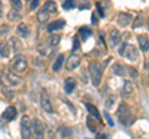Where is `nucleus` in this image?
Segmentation results:
<instances>
[{"label": "nucleus", "instance_id": "f257e3e1", "mask_svg": "<svg viewBox=\"0 0 149 139\" xmlns=\"http://www.w3.org/2000/svg\"><path fill=\"white\" fill-rule=\"evenodd\" d=\"M88 72H90L91 81L93 86H100L102 81V75H103V67L97 61H91L88 63Z\"/></svg>", "mask_w": 149, "mask_h": 139}, {"label": "nucleus", "instance_id": "f03ea898", "mask_svg": "<svg viewBox=\"0 0 149 139\" xmlns=\"http://www.w3.org/2000/svg\"><path fill=\"white\" fill-rule=\"evenodd\" d=\"M117 117L119 119V122L124 124V126H130L134 122V117L132 113V108L128 104L122 103L117 109Z\"/></svg>", "mask_w": 149, "mask_h": 139}, {"label": "nucleus", "instance_id": "7ed1b4c3", "mask_svg": "<svg viewBox=\"0 0 149 139\" xmlns=\"http://www.w3.org/2000/svg\"><path fill=\"white\" fill-rule=\"evenodd\" d=\"M10 70L14 72V73H16V75H20V73H24L26 72V70H27V62H26V58L22 56V55H16L15 57H14L11 61H10Z\"/></svg>", "mask_w": 149, "mask_h": 139}, {"label": "nucleus", "instance_id": "20e7f679", "mask_svg": "<svg viewBox=\"0 0 149 139\" xmlns=\"http://www.w3.org/2000/svg\"><path fill=\"white\" fill-rule=\"evenodd\" d=\"M119 55L130 60V61H136V60H138V51L136 49V46H133L130 44H124L122 47L119 49Z\"/></svg>", "mask_w": 149, "mask_h": 139}, {"label": "nucleus", "instance_id": "39448f33", "mask_svg": "<svg viewBox=\"0 0 149 139\" xmlns=\"http://www.w3.org/2000/svg\"><path fill=\"white\" fill-rule=\"evenodd\" d=\"M29 115H24L21 118V123H20V129H21V138L22 139H30L32 136V126Z\"/></svg>", "mask_w": 149, "mask_h": 139}, {"label": "nucleus", "instance_id": "423d86ee", "mask_svg": "<svg viewBox=\"0 0 149 139\" xmlns=\"http://www.w3.org/2000/svg\"><path fill=\"white\" fill-rule=\"evenodd\" d=\"M3 81L6 86H19L21 83V78L11 70H4L3 71Z\"/></svg>", "mask_w": 149, "mask_h": 139}, {"label": "nucleus", "instance_id": "0eeeda50", "mask_svg": "<svg viewBox=\"0 0 149 139\" xmlns=\"http://www.w3.org/2000/svg\"><path fill=\"white\" fill-rule=\"evenodd\" d=\"M31 126H32V136L35 137V139H44L45 132H44V126L41 123V120L37 118L32 119Z\"/></svg>", "mask_w": 149, "mask_h": 139}, {"label": "nucleus", "instance_id": "6e6552de", "mask_svg": "<svg viewBox=\"0 0 149 139\" xmlns=\"http://www.w3.org/2000/svg\"><path fill=\"white\" fill-rule=\"evenodd\" d=\"M40 104L45 112H49V113L54 112V107H52V104H51L50 97L47 95V92H46V90H42V92H41V95H40Z\"/></svg>", "mask_w": 149, "mask_h": 139}, {"label": "nucleus", "instance_id": "1a4fd4ad", "mask_svg": "<svg viewBox=\"0 0 149 139\" xmlns=\"http://www.w3.org/2000/svg\"><path fill=\"white\" fill-rule=\"evenodd\" d=\"M80 63H81V57L76 54H72L66 61V68L68 71H73L74 68H77L80 66Z\"/></svg>", "mask_w": 149, "mask_h": 139}, {"label": "nucleus", "instance_id": "9d476101", "mask_svg": "<svg viewBox=\"0 0 149 139\" xmlns=\"http://www.w3.org/2000/svg\"><path fill=\"white\" fill-rule=\"evenodd\" d=\"M16 115H17L16 108L13 107V106H9V107L3 112L1 117H3V119H5L6 122H11V120H14L16 118Z\"/></svg>", "mask_w": 149, "mask_h": 139}, {"label": "nucleus", "instance_id": "9b49d317", "mask_svg": "<svg viewBox=\"0 0 149 139\" xmlns=\"http://www.w3.org/2000/svg\"><path fill=\"white\" fill-rule=\"evenodd\" d=\"M130 21H132V15H129L127 13H120L118 17H117V22L119 26L122 27H125L130 24Z\"/></svg>", "mask_w": 149, "mask_h": 139}, {"label": "nucleus", "instance_id": "f8f14e48", "mask_svg": "<svg viewBox=\"0 0 149 139\" xmlns=\"http://www.w3.org/2000/svg\"><path fill=\"white\" fill-rule=\"evenodd\" d=\"M66 25V21H65L63 19H60V20H56V21H52V22H50V24L47 25V32H54L56 30H60V29H62V27Z\"/></svg>", "mask_w": 149, "mask_h": 139}, {"label": "nucleus", "instance_id": "ddd939ff", "mask_svg": "<svg viewBox=\"0 0 149 139\" xmlns=\"http://www.w3.org/2000/svg\"><path fill=\"white\" fill-rule=\"evenodd\" d=\"M37 51H39L40 55L47 57V56L51 55V52H52V47H51L47 42H44V44H40L39 46H37Z\"/></svg>", "mask_w": 149, "mask_h": 139}, {"label": "nucleus", "instance_id": "4468645a", "mask_svg": "<svg viewBox=\"0 0 149 139\" xmlns=\"http://www.w3.org/2000/svg\"><path fill=\"white\" fill-rule=\"evenodd\" d=\"M109 41H111L112 47H114V46H117L119 44V41H120V34H119V31L117 29L111 30V32H109Z\"/></svg>", "mask_w": 149, "mask_h": 139}, {"label": "nucleus", "instance_id": "2eb2a0df", "mask_svg": "<svg viewBox=\"0 0 149 139\" xmlns=\"http://www.w3.org/2000/svg\"><path fill=\"white\" fill-rule=\"evenodd\" d=\"M16 34L19 36H21V38H27V36L30 35V27L27 26L25 22H21V24H19L17 29H16Z\"/></svg>", "mask_w": 149, "mask_h": 139}, {"label": "nucleus", "instance_id": "dca6fc26", "mask_svg": "<svg viewBox=\"0 0 149 139\" xmlns=\"http://www.w3.org/2000/svg\"><path fill=\"white\" fill-rule=\"evenodd\" d=\"M138 44H139V47H141L142 51H148L149 50V39L147 35H138Z\"/></svg>", "mask_w": 149, "mask_h": 139}, {"label": "nucleus", "instance_id": "f3484780", "mask_svg": "<svg viewBox=\"0 0 149 139\" xmlns=\"http://www.w3.org/2000/svg\"><path fill=\"white\" fill-rule=\"evenodd\" d=\"M63 86H65V92H66L67 95L70 93H72V91L76 88V81L73 80V78H66L65 80V83H63Z\"/></svg>", "mask_w": 149, "mask_h": 139}, {"label": "nucleus", "instance_id": "a211bd4d", "mask_svg": "<svg viewBox=\"0 0 149 139\" xmlns=\"http://www.w3.org/2000/svg\"><path fill=\"white\" fill-rule=\"evenodd\" d=\"M85 107L87 108L88 113H90L93 118H96L97 120L101 119V114H100V112H98V109H97L93 104H91V103H85Z\"/></svg>", "mask_w": 149, "mask_h": 139}, {"label": "nucleus", "instance_id": "6ab92c4d", "mask_svg": "<svg viewBox=\"0 0 149 139\" xmlns=\"http://www.w3.org/2000/svg\"><path fill=\"white\" fill-rule=\"evenodd\" d=\"M133 91H134V86H133L132 81H125L124 85H123V92H122V95L124 97H127L129 95H132Z\"/></svg>", "mask_w": 149, "mask_h": 139}, {"label": "nucleus", "instance_id": "aec40b11", "mask_svg": "<svg viewBox=\"0 0 149 139\" xmlns=\"http://www.w3.org/2000/svg\"><path fill=\"white\" fill-rule=\"evenodd\" d=\"M112 70H113V72L116 73V75L118 76H124L127 75V66H123V65H119V63H114L113 67H112Z\"/></svg>", "mask_w": 149, "mask_h": 139}, {"label": "nucleus", "instance_id": "412c9836", "mask_svg": "<svg viewBox=\"0 0 149 139\" xmlns=\"http://www.w3.org/2000/svg\"><path fill=\"white\" fill-rule=\"evenodd\" d=\"M49 17H50V14L47 11H45L44 9H41V10L37 13V15H36V19H37V21H39L40 24H45V22L49 20Z\"/></svg>", "mask_w": 149, "mask_h": 139}, {"label": "nucleus", "instance_id": "4be33fe9", "mask_svg": "<svg viewBox=\"0 0 149 139\" xmlns=\"http://www.w3.org/2000/svg\"><path fill=\"white\" fill-rule=\"evenodd\" d=\"M21 17V14H20V10L19 9H11L10 11L8 13V20L9 21H15V20H19Z\"/></svg>", "mask_w": 149, "mask_h": 139}, {"label": "nucleus", "instance_id": "5701e85b", "mask_svg": "<svg viewBox=\"0 0 149 139\" xmlns=\"http://www.w3.org/2000/svg\"><path fill=\"white\" fill-rule=\"evenodd\" d=\"M10 55V47H9V44L3 41L0 42V56L1 57H9Z\"/></svg>", "mask_w": 149, "mask_h": 139}, {"label": "nucleus", "instance_id": "b1692460", "mask_svg": "<svg viewBox=\"0 0 149 139\" xmlns=\"http://www.w3.org/2000/svg\"><path fill=\"white\" fill-rule=\"evenodd\" d=\"M9 44L11 45L14 52H19V51L22 50V45H21V42H20V40L16 39V38H11L10 40H9Z\"/></svg>", "mask_w": 149, "mask_h": 139}, {"label": "nucleus", "instance_id": "393cba45", "mask_svg": "<svg viewBox=\"0 0 149 139\" xmlns=\"http://www.w3.org/2000/svg\"><path fill=\"white\" fill-rule=\"evenodd\" d=\"M42 9L45 11H47L49 14H55L56 11H57V6H56L55 1H46Z\"/></svg>", "mask_w": 149, "mask_h": 139}, {"label": "nucleus", "instance_id": "a878e982", "mask_svg": "<svg viewBox=\"0 0 149 139\" xmlns=\"http://www.w3.org/2000/svg\"><path fill=\"white\" fill-rule=\"evenodd\" d=\"M63 61H65V56H63L62 54H60L58 56H57V58H56V61H55V63H54V66H52V70H54L55 72H58V71H60V68H61Z\"/></svg>", "mask_w": 149, "mask_h": 139}, {"label": "nucleus", "instance_id": "bb28decb", "mask_svg": "<svg viewBox=\"0 0 149 139\" xmlns=\"http://www.w3.org/2000/svg\"><path fill=\"white\" fill-rule=\"evenodd\" d=\"M91 35H92V31H91L90 27L83 26V27H81V29H80V36H81L82 41H86Z\"/></svg>", "mask_w": 149, "mask_h": 139}, {"label": "nucleus", "instance_id": "cd10ccee", "mask_svg": "<svg viewBox=\"0 0 149 139\" xmlns=\"http://www.w3.org/2000/svg\"><path fill=\"white\" fill-rule=\"evenodd\" d=\"M60 40H61V36L60 35H51L50 38L47 39V41H46V42H47L51 47H54V46H56V45H58V42H60Z\"/></svg>", "mask_w": 149, "mask_h": 139}, {"label": "nucleus", "instance_id": "c85d7f7f", "mask_svg": "<svg viewBox=\"0 0 149 139\" xmlns=\"http://www.w3.org/2000/svg\"><path fill=\"white\" fill-rule=\"evenodd\" d=\"M87 127L90 128V131H91V132H93V133L97 132V131H96L97 128H96L95 118H92V117H88V118H87Z\"/></svg>", "mask_w": 149, "mask_h": 139}, {"label": "nucleus", "instance_id": "c756f323", "mask_svg": "<svg viewBox=\"0 0 149 139\" xmlns=\"http://www.w3.org/2000/svg\"><path fill=\"white\" fill-rule=\"evenodd\" d=\"M9 31H10V27H9L8 25L3 24L1 26H0V40H3L4 36L9 34Z\"/></svg>", "mask_w": 149, "mask_h": 139}, {"label": "nucleus", "instance_id": "7c9ffc66", "mask_svg": "<svg viewBox=\"0 0 149 139\" xmlns=\"http://www.w3.org/2000/svg\"><path fill=\"white\" fill-rule=\"evenodd\" d=\"M62 8L65 9V10H70V9H73V8H74V3L72 1V0H66V1L62 4Z\"/></svg>", "mask_w": 149, "mask_h": 139}, {"label": "nucleus", "instance_id": "2f4dec72", "mask_svg": "<svg viewBox=\"0 0 149 139\" xmlns=\"http://www.w3.org/2000/svg\"><path fill=\"white\" fill-rule=\"evenodd\" d=\"M127 75H129L132 78H136V77H138V72H137V70L136 68H133V67H129V66H127Z\"/></svg>", "mask_w": 149, "mask_h": 139}, {"label": "nucleus", "instance_id": "473e14b6", "mask_svg": "<svg viewBox=\"0 0 149 139\" xmlns=\"http://www.w3.org/2000/svg\"><path fill=\"white\" fill-rule=\"evenodd\" d=\"M72 41H73L72 51H77L78 49H80V42H78V38H77V36H74V38L72 39Z\"/></svg>", "mask_w": 149, "mask_h": 139}, {"label": "nucleus", "instance_id": "72a5a7b5", "mask_svg": "<svg viewBox=\"0 0 149 139\" xmlns=\"http://www.w3.org/2000/svg\"><path fill=\"white\" fill-rule=\"evenodd\" d=\"M10 4L13 5L14 9H19V10H21V8H22V4H21V1H19V0H15V1H14V0H11Z\"/></svg>", "mask_w": 149, "mask_h": 139}, {"label": "nucleus", "instance_id": "f704fd0d", "mask_svg": "<svg viewBox=\"0 0 149 139\" xmlns=\"http://www.w3.org/2000/svg\"><path fill=\"white\" fill-rule=\"evenodd\" d=\"M143 25V21H142V16L139 15L137 19H136V22L133 24V27H138V26H142Z\"/></svg>", "mask_w": 149, "mask_h": 139}, {"label": "nucleus", "instance_id": "c9c22d12", "mask_svg": "<svg viewBox=\"0 0 149 139\" xmlns=\"http://www.w3.org/2000/svg\"><path fill=\"white\" fill-rule=\"evenodd\" d=\"M104 117H106V119H107V122H108V124H109V126L111 127H113V120H112V118H111V115L108 114V113H107V112H104Z\"/></svg>", "mask_w": 149, "mask_h": 139}, {"label": "nucleus", "instance_id": "e433bc0d", "mask_svg": "<svg viewBox=\"0 0 149 139\" xmlns=\"http://www.w3.org/2000/svg\"><path fill=\"white\" fill-rule=\"evenodd\" d=\"M37 6H39V1H37V0H35V1H31V5H30L31 10H34V9L37 8Z\"/></svg>", "mask_w": 149, "mask_h": 139}, {"label": "nucleus", "instance_id": "4c0bfd02", "mask_svg": "<svg viewBox=\"0 0 149 139\" xmlns=\"http://www.w3.org/2000/svg\"><path fill=\"white\" fill-rule=\"evenodd\" d=\"M97 9H98V14H100V16H104L103 10H102V8H101V4H100V3H97Z\"/></svg>", "mask_w": 149, "mask_h": 139}, {"label": "nucleus", "instance_id": "58836bf2", "mask_svg": "<svg viewBox=\"0 0 149 139\" xmlns=\"http://www.w3.org/2000/svg\"><path fill=\"white\" fill-rule=\"evenodd\" d=\"M97 139H107V136L104 133H100V134H97Z\"/></svg>", "mask_w": 149, "mask_h": 139}, {"label": "nucleus", "instance_id": "ea45409f", "mask_svg": "<svg viewBox=\"0 0 149 139\" xmlns=\"http://www.w3.org/2000/svg\"><path fill=\"white\" fill-rule=\"evenodd\" d=\"M97 22H98V21H97L95 14H93V15H92V24H93V25H97Z\"/></svg>", "mask_w": 149, "mask_h": 139}, {"label": "nucleus", "instance_id": "a19ab883", "mask_svg": "<svg viewBox=\"0 0 149 139\" xmlns=\"http://www.w3.org/2000/svg\"><path fill=\"white\" fill-rule=\"evenodd\" d=\"M0 17H3V3L0 1Z\"/></svg>", "mask_w": 149, "mask_h": 139}, {"label": "nucleus", "instance_id": "79ce46f5", "mask_svg": "<svg viewBox=\"0 0 149 139\" xmlns=\"http://www.w3.org/2000/svg\"><path fill=\"white\" fill-rule=\"evenodd\" d=\"M147 24H148V27H149V17H148V21H147Z\"/></svg>", "mask_w": 149, "mask_h": 139}, {"label": "nucleus", "instance_id": "37998d69", "mask_svg": "<svg viewBox=\"0 0 149 139\" xmlns=\"http://www.w3.org/2000/svg\"><path fill=\"white\" fill-rule=\"evenodd\" d=\"M147 70H148V72H149V65H148V66H147Z\"/></svg>", "mask_w": 149, "mask_h": 139}]
</instances>
